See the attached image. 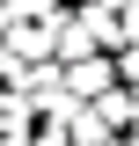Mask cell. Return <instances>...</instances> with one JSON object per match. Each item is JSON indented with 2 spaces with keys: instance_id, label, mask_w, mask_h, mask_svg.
Returning a JSON list of instances; mask_svg holds the SVG:
<instances>
[{
  "instance_id": "6da1fadb",
  "label": "cell",
  "mask_w": 139,
  "mask_h": 146,
  "mask_svg": "<svg viewBox=\"0 0 139 146\" xmlns=\"http://www.w3.org/2000/svg\"><path fill=\"white\" fill-rule=\"evenodd\" d=\"M59 80H66V95L73 102H95V95H110L117 88V58H73V66H59Z\"/></svg>"
},
{
  "instance_id": "7a4b0ae2",
  "label": "cell",
  "mask_w": 139,
  "mask_h": 146,
  "mask_svg": "<svg viewBox=\"0 0 139 146\" xmlns=\"http://www.w3.org/2000/svg\"><path fill=\"white\" fill-rule=\"evenodd\" d=\"M110 131H117V124H110L95 102H73V110H66V146H103Z\"/></svg>"
},
{
  "instance_id": "3957f363",
  "label": "cell",
  "mask_w": 139,
  "mask_h": 146,
  "mask_svg": "<svg viewBox=\"0 0 139 146\" xmlns=\"http://www.w3.org/2000/svg\"><path fill=\"white\" fill-rule=\"evenodd\" d=\"M124 44H139V0H124Z\"/></svg>"
},
{
  "instance_id": "277c9868",
  "label": "cell",
  "mask_w": 139,
  "mask_h": 146,
  "mask_svg": "<svg viewBox=\"0 0 139 146\" xmlns=\"http://www.w3.org/2000/svg\"><path fill=\"white\" fill-rule=\"evenodd\" d=\"M132 146H139V88H132Z\"/></svg>"
}]
</instances>
